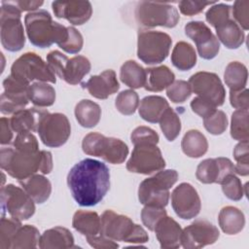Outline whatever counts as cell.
Instances as JSON below:
<instances>
[{
  "mask_svg": "<svg viewBox=\"0 0 249 249\" xmlns=\"http://www.w3.org/2000/svg\"><path fill=\"white\" fill-rule=\"evenodd\" d=\"M67 185L79 205L94 206L103 199L110 189L109 168L99 160L84 159L68 172Z\"/></svg>",
  "mask_w": 249,
  "mask_h": 249,
  "instance_id": "cell-1",
  "label": "cell"
},
{
  "mask_svg": "<svg viewBox=\"0 0 249 249\" xmlns=\"http://www.w3.org/2000/svg\"><path fill=\"white\" fill-rule=\"evenodd\" d=\"M24 24L29 41L38 48H49L53 43L59 46L68 37L67 27L53 21L46 10L28 13L24 18Z\"/></svg>",
  "mask_w": 249,
  "mask_h": 249,
  "instance_id": "cell-2",
  "label": "cell"
},
{
  "mask_svg": "<svg viewBox=\"0 0 249 249\" xmlns=\"http://www.w3.org/2000/svg\"><path fill=\"white\" fill-rule=\"evenodd\" d=\"M100 234L115 240L127 243H145L149 240L147 231L130 218L113 210H105L101 215Z\"/></svg>",
  "mask_w": 249,
  "mask_h": 249,
  "instance_id": "cell-3",
  "label": "cell"
},
{
  "mask_svg": "<svg viewBox=\"0 0 249 249\" xmlns=\"http://www.w3.org/2000/svg\"><path fill=\"white\" fill-rule=\"evenodd\" d=\"M0 165L10 176L18 181L25 180L40 171L42 150H21L3 147L0 152Z\"/></svg>",
  "mask_w": 249,
  "mask_h": 249,
  "instance_id": "cell-4",
  "label": "cell"
},
{
  "mask_svg": "<svg viewBox=\"0 0 249 249\" xmlns=\"http://www.w3.org/2000/svg\"><path fill=\"white\" fill-rule=\"evenodd\" d=\"M174 169H161L154 176L144 179L138 188V199L143 205L165 207L168 203L169 189L177 182Z\"/></svg>",
  "mask_w": 249,
  "mask_h": 249,
  "instance_id": "cell-5",
  "label": "cell"
},
{
  "mask_svg": "<svg viewBox=\"0 0 249 249\" xmlns=\"http://www.w3.org/2000/svg\"><path fill=\"white\" fill-rule=\"evenodd\" d=\"M0 36L2 46L9 52H18L25 44L21 11L13 1L1 2Z\"/></svg>",
  "mask_w": 249,
  "mask_h": 249,
  "instance_id": "cell-6",
  "label": "cell"
},
{
  "mask_svg": "<svg viewBox=\"0 0 249 249\" xmlns=\"http://www.w3.org/2000/svg\"><path fill=\"white\" fill-rule=\"evenodd\" d=\"M82 149L85 154L102 158L109 163L121 164L127 155V145L119 138L106 137L98 132H89L82 142Z\"/></svg>",
  "mask_w": 249,
  "mask_h": 249,
  "instance_id": "cell-7",
  "label": "cell"
},
{
  "mask_svg": "<svg viewBox=\"0 0 249 249\" xmlns=\"http://www.w3.org/2000/svg\"><path fill=\"white\" fill-rule=\"evenodd\" d=\"M135 19L140 26L152 28L163 26L175 27L179 21L177 9L168 3L140 1L135 8Z\"/></svg>",
  "mask_w": 249,
  "mask_h": 249,
  "instance_id": "cell-8",
  "label": "cell"
},
{
  "mask_svg": "<svg viewBox=\"0 0 249 249\" xmlns=\"http://www.w3.org/2000/svg\"><path fill=\"white\" fill-rule=\"evenodd\" d=\"M171 45L172 39L167 33L140 30L137 36V56L146 64H159L169 54Z\"/></svg>",
  "mask_w": 249,
  "mask_h": 249,
  "instance_id": "cell-9",
  "label": "cell"
},
{
  "mask_svg": "<svg viewBox=\"0 0 249 249\" xmlns=\"http://www.w3.org/2000/svg\"><path fill=\"white\" fill-rule=\"evenodd\" d=\"M10 75L28 85L34 80L53 84L56 82L54 72L35 53H25L16 59L11 67Z\"/></svg>",
  "mask_w": 249,
  "mask_h": 249,
  "instance_id": "cell-10",
  "label": "cell"
},
{
  "mask_svg": "<svg viewBox=\"0 0 249 249\" xmlns=\"http://www.w3.org/2000/svg\"><path fill=\"white\" fill-rule=\"evenodd\" d=\"M34 202L29 195L19 187L8 184L1 188L2 216L8 213L18 221L27 220L35 213Z\"/></svg>",
  "mask_w": 249,
  "mask_h": 249,
  "instance_id": "cell-11",
  "label": "cell"
},
{
  "mask_svg": "<svg viewBox=\"0 0 249 249\" xmlns=\"http://www.w3.org/2000/svg\"><path fill=\"white\" fill-rule=\"evenodd\" d=\"M165 167V160L157 144L143 143L134 145L126 169L133 173L149 175Z\"/></svg>",
  "mask_w": 249,
  "mask_h": 249,
  "instance_id": "cell-12",
  "label": "cell"
},
{
  "mask_svg": "<svg viewBox=\"0 0 249 249\" xmlns=\"http://www.w3.org/2000/svg\"><path fill=\"white\" fill-rule=\"evenodd\" d=\"M37 132L44 145L56 148L67 142L71 133V125L64 114L47 111L40 120Z\"/></svg>",
  "mask_w": 249,
  "mask_h": 249,
  "instance_id": "cell-13",
  "label": "cell"
},
{
  "mask_svg": "<svg viewBox=\"0 0 249 249\" xmlns=\"http://www.w3.org/2000/svg\"><path fill=\"white\" fill-rule=\"evenodd\" d=\"M189 84L198 97L205 99L216 107L221 106L225 102L226 90L217 74L200 71L191 76Z\"/></svg>",
  "mask_w": 249,
  "mask_h": 249,
  "instance_id": "cell-14",
  "label": "cell"
},
{
  "mask_svg": "<svg viewBox=\"0 0 249 249\" xmlns=\"http://www.w3.org/2000/svg\"><path fill=\"white\" fill-rule=\"evenodd\" d=\"M216 226L206 220L198 219L182 230L181 245L186 249H199L213 244L219 238Z\"/></svg>",
  "mask_w": 249,
  "mask_h": 249,
  "instance_id": "cell-15",
  "label": "cell"
},
{
  "mask_svg": "<svg viewBox=\"0 0 249 249\" xmlns=\"http://www.w3.org/2000/svg\"><path fill=\"white\" fill-rule=\"evenodd\" d=\"M30 85L9 75L3 81L4 92L0 98V111L4 115H13L28 104V88Z\"/></svg>",
  "mask_w": 249,
  "mask_h": 249,
  "instance_id": "cell-16",
  "label": "cell"
},
{
  "mask_svg": "<svg viewBox=\"0 0 249 249\" xmlns=\"http://www.w3.org/2000/svg\"><path fill=\"white\" fill-rule=\"evenodd\" d=\"M171 205L176 215L184 220L196 217L201 208L199 196L190 183H181L173 190Z\"/></svg>",
  "mask_w": 249,
  "mask_h": 249,
  "instance_id": "cell-17",
  "label": "cell"
},
{
  "mask_svg": "<svg viewBox=\"0 0 249 249\" xmlns=\"http://www.w3.org/2000/svg\"><path fill=\"white\" fill-rule=\"evenodd\" d=\"M185 33L195 42L200 57L212 59L218 54L220 42L203 21H189L185 25Z\"/></svg>",
  "mask_w": 249,
  "mask_h": 249,
  "instance_id": "cell-18",
  "label": "cell"
},
{
  "mask_svg": "<svg viewBox=\"0 0 249 249\" xmlns=\"http://www.w3.org/2000/svg\"><path fill=\"white\" fill-rule=\"evenodd\" d=\"M230 174H235L234 164L228 158L206 159L196 167V179L203 184H221L224 178Z\"/></svg>",
  "mask_w": 249,
  "mask_h": 249,
  "instance_id": "cell-19",
  "label": "cell"
},
{
  "mask_svg": "<svg viewBox=\"0 0 249 249\" xmlns=\"http://www.w3.org/2000/svg\"><path fill=\"white\" fill-rule=\"evenodd\" d=\"M52 7L56 18H65L73 25L86 23L92 14V7L89 1H54Z\"/></svg>",
  "mask_w": 249,
  "mask_h": 249,
  "instance_id": "cell-20",
  "label": "cell"
},
{
  "mask_svg": "<svg viewBox=\"0 0 249 249\" xmlns=\"http://www.w3.org/2000/svg\"><path fill=\"white\" fill-rule=\"evenodd\" d=\"M82 87L87 89L89 93L97 99H106L120 89L116 73L112 69L105 70L99 75L91 76L87 82L82 83Z\"/></svg>",
  "mask_w": 249,
  "mask_h": 249,
  "instance_id": "cell-21",
  "label": "cell"
},
{
  "mask_svg": "<svg viewBox=\"0 0 249 249\" xmlns=\"http://www.w3.org/2000/svg\"><path fill=\"white\" fill-rule=\"evenodd\" d=\"M154 231L162 249H176L181 246L182 229L173 218L167 215L161 218Z\"/></svg>",
  "mask_w": 249,
  "mask_h": 249,
  "instance_id": "cell-22",
  "label": "cell"
},
{
  "mask_svg": "<svg viewBox=\"0 0 249 249\" xmlns=\"http://www.w3.org/2000/svg\"><path fill=\"white\" fill-rule=\"evenodd\" d=\"M47 110L40 107L22 109L14 113L10 119V124L13 131L19 132H34L37 131L41 118Z\"/></svg>",
  "mask_w": 249,
  "mask_h": 249,
  "instance_id": "cell-23",
  "label": "cell"
},
{
  "mask_svg": "<svg viewBox=\"0 0 249 249\" xmlns=\"http://www.w3.org/2000/svg\"><path fill=\"white\" fill-rule=\"evenodd\" d=\"M41 249H65L73 248L74 237L71 231L63 227H54L45 231L38 243Z\"/></svg>",
  "mask_w": 249,
  "mask_h": 249,
  "instance_id": "cell-24",
  "label": "cell"
},
{
  "mask_svg": "<svg viewBox=\"0 0 249 249\" xmlns=\"http://www.w3.org/2000/svg\"><path fill=\"white\" fill-rule=\"evenodd\" d=\"M22 189L36 203H44L51 196L52 185L50 180L41 174H34L25 180L18 181Z\"/></svg>",
  "mask_w": 249,
  "mask_h": 249,
  "instance_id": "cell-25",
  "label": "cell"
},
{
  "mask_svg": "<svg viewBox=\"0 0 249 249\" xmlns=\"http://www.w3.org/2000/svg\"><path fill=\"white\" fill-rule=\"evenodd\" d=\"M175 80L174 73L165 65L146 69L144 89L148 91H161L167 89Z\"/></svg>",
  "mask_w": 249,
  "mask_h": 249,
  "instance_id": "cell-26",
  "label": "cell"
},
{
  "mask_svg": "<svg viewBox=\"0 0 249 249\" xmlns=\"http://www.w3.org/2000/svg\"><path fill=\"white\" fill-rule=\"evenodd\" d=\"M72 227L86 237L97 235L101 230V218L96 212L78 210L73 215Z\"/></svg>",
  "mask_w": 249,
  "mask_h": 249,
  "instance_id": "cell-27",
  "label": "cell"
},
{
  "mask_svg": "<svg viewBox=\"0 0 249 249\" xmlns=\"http://www.w3.org/2000/svg\"><path fill=\"white\" fill-rule=\"evenodd\" d=\"M215 29L217 39L228 49H238L244 42L245 34L232 18H229Z\"/></svg>",
  "mask_w": 249,
  "mask_h": 249,
  "instance_id": "cell-28",
  "label": "cell"
},
{
  "mask_svg": "<svg viewBox=\"0 0 249 249\" xmlns=\"http://www.w3.org/2000/svg\"><path fill=\"white\" fill-rule=\"evenodd\" d=\"M219 226L222 231L230 235L240 232L245 226V217L241 210L234 206H225L218 216Z\"/></svg>",
  "mask_w": 249,
  "mask_h": 249,
  "instance_id": "cell-29",
  "label": "cell"
},
{
  "mask_svg": "<svg viewBox=\"0 0 249 249\" xmlns=\"http://www.w3.org/2000/svg\"><path fill=\"white\" fill-rule=\"evenodd\" d=\"M169 107L165 98L159 95H148L144 97L138 108L140 117L152 124L159 123L163 112Z\"/></svg>",
  "mask_w": 249,
  "mask_h": 249,
  "instance_id": "cell-30",
  "label": "cell"
},
{
  "mask_svg": "<svg viewBox=\"0 0 249 249\" xmlns=\"http://www.w3.org/2000/svg\"><path fill=\"white\" fill-rule=\"evenodd\" d=\"M90 62L86 56H73L67 60L61 79L69 85H78L90 71Z\"/></svg>",
  "mask_w": 249,
  "mask_h": 249,
  "instance_id": "cell-31",
  "label": "cell"
},
{
  "mask_svg": "<svg viewBox=\"0 0 249 249\" xmlns=\"http://www.w3.org/2000/svg\"><path fill=\"white\" fill-rule=\"evenodd\" d=\"M75 117L83 127L90 128L99 123L101 108L97 103L89 99H82L75 107Z\"/></svg>",
  "mask_w": 249,
  "mask_h": 249,
  "instance_id": "cell-32",
  "label": "cell"
},
{
  "mask_svg": "<svg viewBox=\"0 0 249 249\" xmlns=\"http://www.w3.org/2000/svg\"><path fill=\"white\" fill-rule=\"evenodd\" d=\"M181 148L185 155L190 158H200L208 150L206 137L197 129L188 130L181 142Z\"/></svg>",
  "mask_w": 249,
  "mask_h": 249,
  "instance_id": "cell-33",
  "label": "cell"
},
{
  "mask_svg": "<svg viewBox=\"0 0 249 249\" xmlns=\"http://www.w3.org/2000/svg\"><path fill=\"white\" fill-rule=\"evenodd\" d=\"M171 62L180 71L192 69L196 63V53L194 47L184 41L176 43L171 53Z\"/></svg>",
  "mask_w": 249,
  "mask_h": 249,
  "instance_id": "cell-34",
  "label": "cell"
},
{
  "mask_svg": "<svg viewBox=\"0 0 249 249\" xmlns=\"http://www.w3.org/2000/svg\"><path fill=\"white\" fill-rule=\"evenodd\" d=\"M120 79L132 89H140L146 82V69L134 60H127L121 66Z\"/></svg>",
  "mask_w": 249,
  "mask_h": 249,
  "instance_id": "cell-35",
  "label": "cell"
},
{
  "mask_svg": "<svg viewBox=\"0 0 249 249\" xmlns=\"http://www.w3.org/2000/svg\"><path fill=\"white\" fill-rule=\"evenodd\" d=\"M29 100L37 107H49L55 101L54 89L44 82H36L28 88Z\"/></svg>",
  "mask_w": 249,
  "mask_h": 249,
  "instance_id": "cell-36",
  "label": "cell"
},
{
  "mask_svg": "<svg viewBox=\"0 0 249 249\" xmlns=\"http://www.w3.org/2000/svg\"><path fill=\"white\" fill-rule=\"evenodd\" d=\"M248 71L246 66L238 61L230 62L224 73V80L231 90H238L246 88Z\"/></svg>",
  "mask_w": 249,
  "mask_h": 249,
  "instance_id": "cell-37",
  "label": "cell"
},
{
  "mask_svg": "<svg viewBox=\"0 0 249 249\" xmlns=\"http://www.w3.org/2000/svg\"><path fill=\"white\" fill-rule=\"evenodd\" d=\"M40 236V232L36 227L31 225L21 226L12 239L10 249L36 248L39 243Z\"/></svg>",
  "mask_w": 249,
  "mask_h": 249,
  "instance_id": "cell-38",
  "label": "cell"
},
{
  "mask_svg": "<svg viewBox=\"0 0 249 249\" xmlns=\"http://www.w3.org/2000/svg\"><path fill=\"white\" fill-rule=\"evenodd\" d=\"M249 112L244 109H237L231 115V136L239 142L249 140L248 128Z\"/></svg>",
  "mask_w": 249,
  "mask_h": 249,
  "instance_id": "cell-39",
  "label": "cell"
},
{
  "mask_svg": "<svg viewBox=\"0 0 249 249\" xmlns=\"http://www.w3.org/2000/svg\"><path fill=\"white\" fill-rule=\"evenodd\" d=\"M160 129L168 141H174L181 131V121L176 112L168 107L161 115L160 121Z\"/></svg>",
  "mask_w": 249,
  "mask_h": 249,
  "instance_id": "cell-40",
  "label": "cell"
},
{
  "mask_svg": "<svg viewBox=\"0 0 249 249\" xmlns=\"http://www.w3.org/2000/svg\"><path fill=\"white\" fill-rule=\"evenodd\" d=\"M139 105V96L133 89H125L121 91L115 100L117 110L125 116L135 113Z\"/></svg>",
  "mask_w": 249,
  "mask_h": 249,
  "instance_id": "cell-41",
  "label": "cell"
},
{
  "mask_svg": "<svg viewBox=\"0 0 249 249\" xmlns=\"http://www.w3.org/2000/svg\"><path fill=\"white\" fill-rule=\"evenodd\" d=\"M21 221L13 217L6 218L2 216L0 226V249H10L11 241L18 230L22 226Z\"/></svg>",
  "mask_w": 249,
  "mask_h": 249,
  "instance_id": "cell-42",
  "label": "cell"
},
{
  "mask_svg": "<svg viewBox=\"0 0 249 249\" xmlns=\"http://www.w3.org/2000/svg\"><path fill=\"white\" fill-rule=\"evenodd\" d=\"M233 157L236 161L234 172L241 176L249 174V145L248 141L239 142L233 150Z\"/></svg>",
  "mask_w": 249,
  "mask_h": 249,
  "instance_id": "cell-43",
  "label": "cell"
},
{
  "mask_svg": "<svg viewBox=\"0 0 249 249\" xmlns=\"http://www.w3.org/2000/svg\"><path fill=\"white\" fill-rule=\"evenodd\" d=\"M222 191L224 195L231 200H240L244 195V187L241 184L240 179L235 174H230L224 178L221 182Z\"/></svg>",
  "mask_w": 249,
  "mask_h": 249,
  "instance_id": "cell-44",
  "label": "cell"
},
{
  "mask_svg": "<svg viewBox=\"0 0 249 249\" xmlns=\"http://www.w3.org/2000/svg\"><path fill=\"white\" fill-rule=\"evenodd\" d=\"M192 94V88L189 82L184 80L174 81L167 89L166 95L173 103H183Z\"/></svg>",
  "mask_w": 249,
  "mask_h": 249,
  "instance_id": "cell-45",
  "label": "cell"
},
{
  "mask_svg": "<svg viewBox=\"0 0 249 249\" xmlns=\"http://www.w3.org/2000/svg\"><path fill=\"white\" fill-rule=\"evenodd\" d=\"M231 7L228 4H214L205 14V19L210 25L216 28L229 18H231Z\"/></svg>",
  "mask_w": 249,
  "mask_h": 249,
  "instance_id": "cell-46",
  "label": "cell"
},
{
  "mask_svg": "<svg viewBox=\"0 0 249 249\" xmlns=\"http://www.w3.org/2000/svg\"><path fill=\"white\" fill-rule=\"evenodd\" d=\"M203 124L209 133L220 135L224 133L228 127L227 115L221 110H216L212 115L203 119Z\"/></svg>",
  "mask_w": 249,
  "mask_h": 249,
  "instance_id": "cell-47",
  "label": "cell"
},
{
  "mask_svg": "<svg viewBox=\"0 0 249 249\" xmlns=\"http://www.w3.org/2000/svg\"><path fill=\"white\" fill-rule=\"evenodd\" d=\"M165 216H166V211L164 207L144 205V208L141 211V220L143 225L149 231H153L158 222Z\"/></svg>",
  "mask_w": 249,
  "mask_h": 249,
  "instance_id": "cell-48",
  "label": "cell"
},
{
  "mask_svg": "<svg viewBox=\"0 0 249 249\" xmlns=\"http://www.w3.org/2000/svg\"><path fill=\"white\" fill-rule=\"evenodd\" d=\"M233 20L240 26L241 29H249V1L237 0L231 8Z\"/></svg>",
  "mask_w": 249,
  "mask_h": 249,
  "instance_id": "cell-49",
  "label": "cell"
},
{
  "mask_svg": "<svg viewBox=\"0 0 249 249\" xmlns=\"http://www.w3.org/2000/svg\"><path fill=\"white\" fill-rule=\"evenodd\" d=\"M130 140L133 145L143 144V143H152L158 144L160 137L159 134L148 126H138L130 134Z\"/></svg>",
  "mask_w": 249,
  "mask_h": 249,
  "instance_id": "cell-50",
  "label": "cell"
},
{
  "mask_svg": "<svg viewBox=\"0 0 249 249\" xmlns=\"http://www.w3.org/2000/svg\"><path fill=\"white\" fill-rule=\"evenodd\" d=\"M67 29H68L67 40L61 45H59L58 47L68 53H78L83 48V44H84L83 36L80 33V31L73 26H68Z\"/></svg>",
  "mask_w": 249,
  "mask_h": 249,
  "instance_id": "cell-51",
  "label": "cell"
},
{
  "mask_svg": "<svg viewBox=\"0 0 249 249\" xmlns=\"http://www.w3.org/2000/svg\"><path fill=\"white\" fill-rule=\"evenodd\" d=\"M13 147L16 149L21 150H39L38 140L34 134L31 132H19L17 134L14 142Z\"/></svg>",
  "mask_w": 249,
  "mask_h": 249,
  "instance_id": "cell-52",
  "label": "cell"
},
{
  "mask_svg": "<svg viewBox=\"0 0 249 249\" xmlns=\"http://www.w3.org/2000/svg\"><path fill=\"white\" fill-rule=\"evenodd\" d=\"M68 59L69 58L59 51H52L47 54V63L54 72V74L57 75L60 79Z\"/></svg>",
  "mask_w": 249,
  "mask_h": 249,
  "instance_id": "cell-53",
  "label": "cell"
},
{
  "mask_svg": "<svg viewBox=\"0 0 249 249\" xmlns=\"http://www.w3.org/2000/svg\"><path fill=\"white\" fill-rule=\"evenodd\" d=\"M214 2L209 1H192V0H182L178 3L179 10L181 14L185 16H195L199 14L204 10V8L208 5H214Z\"/></svg>",
  "mask_w": 249,
  "mask_h": 249,
  "instance_id": "cell-54",
  "label": "cell"
},
{
  "mask_svg": "<svg viewBox=\"0 0 249 249\" xmlns=\"http://www.w3.org/2000/svg\"><path fill=\"white\" fill-rule=\"evenodd\" d=\"M191 108L194 113H196L203 119L209 117L216 111V106L214 104L198 96L195 97L191 101Z\"/></svg>",
  "mask_w": 249,
  "mask_h": 249,
  "instance_id": "cell-55",
  "label": "cell"
},
{
  "mask_svg": "<svg viewBox=\"0 0 249 249\" xmlns=\"http://www.w3.org/2000/svg\"><path fill=\"white\" fill-rule=\"evenodd\" d=\"M230 102L231 105L237 109L248 110L249 108V98H248V89L246 88L238 90L230 89Z\"/></svg>",
  "mask_w": 249,
  "mask_h": 249,
  "instance_id": "cell-56",
  "label": "cell"
},
{
  "mask_svg": "<svg viewBox=\"0 0 249 249\" xmlns=\"http://www.w3.org/2000/svg\"><path fill=\"white\" fill-rule=\"evenodd\" d=\"M87 240L91 247L96 249H115L119 247V244L115 240H112L100 233L93 236H88Z\"/></svg>",
  "mask_w": 249,
  "mask_h": 249,
  "instance_id": "cell-57",
  "label": "cell"
},
{
  "mask_svg": "<svg viewBox=\"0 0 249 249\" xmlns=\"http://www.w3.org/2000/svg\"><path fill=\"white\" fill-rule=\"evenodd\" d=\"M0 143L1 145L10 144L13 139V129L11 127L10 120L8 118L2 117L0 120Z\"/></svg>",
  "mask_w": 249,
  "mask_h": 249,
  "instance_id": "cell-58",
  "label": "cell"
},
{
  "mask_svg": "<svg viewBox=\"0 0 249 249\" xmlns=\"http://www.w3.org/2000/svg\"><path fill=\"white\" fill-rule=\"evenodd\" d=\"M53 170V157L52 153L46 150H42V162L40 172L42 174H49Z\"/></svg>",
  "mask_w": 249,
  "mask_h": 249,
  "instance_id": "cell-59",
  "label": "cell"
},
{
  "mask_svg": "<svg viewBox=\"0 0 249 249\" xmlns=\"http://www.w3.org/2000/svg\"><path fill=\"white\" fill-rule=\"evenodd\" d=\"M18 9L22 11H35L43 5V1H13Z\"/></svg>",
  "mask_w": 249,
  "mask_h": 249,
  "instance_id": "cell-60",
  "label": "cell"
}]
</instances>
